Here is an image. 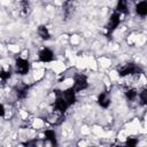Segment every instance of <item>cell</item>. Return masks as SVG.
I'll return each mask as SVG.
<instances>
[{
  "mask_svg": "<svg viewBox=\"0 0 147 147\" xmlns=\"http://www.w3.org/2000/svg\"><path fill=\"white\" fill-rule=\"evenodd\" d=\"M141 69L137 67L133 63H126L125 65L121 67L118 69V74L122 77H127V76H133V75H141Z\"/></svg>",
  "mask_w": 147,
  "mask_h": 147,
  "instance_id": "1",
  "label": "cell"
},
{
  "mask_svg": "<svg viewBox=\"0 0 147 147\" xmlns=\"http://www.w3.org/2000/svg\"><path fill=\"white\" fill-rule=\"evenodd\" d=\"M119 22H121V13H118L116 10V11H114L111 14V16H110V18L108 21V24H107V31H108V33L114 32L116 30V28L118 26Z\"/></svg>",
  "mask_w": 147,
  "mask_h": 147,
  "instance_id": "2",
  "label": "cell"
},
{
  "mask_svg": "<svg viewBox=\"0 0 147 147\" xmlns=\"http://www.w3.org/2000/svg\"><path fill=\"white\" fill-rule=\"evenodd\" d=\"M30 69V63L25 59H16L15 61V71L18 75H26Z\"/></svg>",
  "mask_w": 147,
  "mask_h": 147,
  "instance_id": "3",
  "label": "cell"
},
{
  "mask_svg": "<svg viewBox=\"0 0 147 147\" xmlns=\"http://www.w3.org/2000/svg\"><path fill=\"white\" fill-rule=\"evenodd\" d=\"M69 103L64 100V98L62 95H57V98L55 99L54 103H53V110L59 111V113H65V110L68 109Z\"/></svg>",
  "mask_w": 147,
  "mask_h": 147,
  "instance_id": "4",
  "label": "cell"
},
{
  "mask_svg": "<svg viewBox=\"0 0 147 147\" xmlns=\"http://www.w3.org/2000/svg\"><path fill=\"white\" fill-rule=\"evenodd\" d=\"M87 86H88V83H87L86 76H84V75H78V76H76L75 83H74V86H72V88H74L76 92L83 91V90H85Z\"/></svg>",
  "mask_w": 147,
  "mask_h": 147,
  "instance_id": "5",
  "label": "cell"
},
{
  "mask_svg": "<svg viewBox=\"0 0 147 147\" xmlns=\"http://www.w3.org/2000/svg\"><path fill=\"white\" fill-rule=\"evenodd\" d=\"M62 96L64 98V100L70 105H74L76 102V91L71 87V88H68L65 91L62 92Z\"/></svg>",
  "mask_w": 147,
  "mask_h": 147,
  "instance_id": "6",
  "label": "cell"
},
{
  "mask_svg": "<svg viewBox=\"0 0 147 147\" xmlns=\"http://www.w3.org/2000/svg\"><path fill=\"white\" fill-rule=\"evenodd\" d=\"M54 59V54L49 48H42L39 52V60L41 62H51Z\"/></svg>",
  "mask_w": 147,
  "mask_h": 147,
  "instance_id": "7",
  "label": "cell"
},
{
  "mask_svg": "<svg viewBox=\"0 0 147 147\" xmlns=\"http://www.w3.org/2000/svg\"><path fill=\"white\" fill-rule=\"evenodd\" d=\"M98 103L102 108H108L110 105V96L107 92H101L98 96Z\"/></svg>",
  "mask_w": 147,
  "mask_h": 147,
  "instance_id": "8",
  "label": "cell"
},
{
  "mask_svg": "<svg viewBox=\"0 0 147 147\" xmlns=\"http://www.w3.org/2000/svg\"><path fill=\"white\" fill-rule=\"evenodd\" d=\"M136 13L139 16L146 17L147 16V1H145V0L139 1L138 5L136 6Z\"/></svg>",
  "mask_w": 147,
  "mask_h": 147,
  "instance_id": "9",
  "label": "cell"
},
{
  "mask_svg": "<svg viewBox=\"0 0 147 147\" xmlns=\"http://www.w3.org/2000/svg\"><path fill=\"white\" fill-rule=\"evenodd\" d=\"M38 34H39V37H40L41 39H44V40H48V39L51 38V33H49L48 29H47L45 25H40V26L38 28Z\"/></svg>",
  "mask_w": 147,
  "mask_h": 147,
  "instance_id": "10",
  "label": "cell"
},
{
  "mask_svg": "<svg viewBox=\"0 0 147 147\" xmlns=\"http://www.w3.org/2000/svg\"><path fill=\"white\" fill-rule=\"evenodd\" d=\"M116 10L121 14L127 13V0H117Z\"/></svg>",
  "mask_w": 147,
  "mask_h": 147,
  "instance_id": "11",
  "label": "cell"
},
{
  "mask_svg": "<svg viewBox=\"0 0 147 147\" xmlns=\"http://www.w3.org/2000/svg\"><path fill=\"white\" fill-rule=\"evenodd\" d=\"M28 90H29V86L28 85H21L16 88V95L18 99H24L28 94Z\"/></svg>",
  "mask_w": 147,
  "mask_h": 147,
  "instance_id": "12",
  "label": "cell"
},
{
  "mask_svg": "<svg viewBox=\"0 0 147 147\" xmlns=\"http://www.w3.org/2000/svg\"><path fill=\"white\" fill-rule=\"evenodd\" d=\"M44 136H45V139L51 141L52 145H56V134L53 130H46L44 132Z\"/></svg>",
  "mask_w": 147,
  "mask_h": 147,
  "instance_id": "13",
  "label": "cell"
},
{
  "mask_svg": "<svg viewBox=\"0 0 147 147\" xmlns=\"http://www.w3.org/2000/svg\"><path fill=\"white\" fill-rule=\"evenodd\" d=\"M137 95H138V93H137V91H136L134 88H132V87L126 88V91H125V96H126L127 100L133 101V100H136Z\"/></svg>",
  "mask_w": 147,
  "mask_h": 147,
  "instance_id": "14",
  "label": "cell"
},
{
  "mask_svg": "<svg viewBox=\"0 0 147 147\" xmlns=\"http://www.w3.org/2000/svg\"><path fill=\"white\" fill-rule=\"evenodd\" d=\"M63 10H64V14H65V16H70L71 14H72V8H74V6H72V3L70 2V1H67L64 5H63Z\"/></svg>",
  "mask_w": 147,
  "mask_h": 147,
  "instance_id": "15",
  "label": "cell"
},
{
  "mask_svg": "<svg viewBox=\"0 0 147 147\" xmlns=\"http://www.w3.org/2000/svg\"><path fill=\"white\" fill-rule=\"evenodd\" d=\"M10 76H11L10 70H5V69H2L1 72H0V77H1V80H2V82H6L7 79H9Z\"/></svg>",
  "mask_w": 147,
  "mask_h": 147,
  "instance_id": "16",
  "label": "cell"
},
{
  "mask_svg": "<svg viewBox=\"0 0 147 147\" xmlns=\"http://www.w3.org/2000/svg\"><path fill=\"white\" fill-rule=\"evenodd\" d=\"M30 8V3L29 0H22L21 1V9H22V14H26L29 11Z\"/></svg>",
  "mask_w": 147,
  "mask_h": 147,
  "instance_id": "17",
  "label": "cell"
},
{
  "mask_svg": "<svg viewBox=\"0 0 147 147\" xmlns=\"http://www.w3.org/2000/svg\"><path fill=\"white\" fill-rule=\"evenodd\" d=\"M139 99H140V103L141 105H146L147 103V87L141 91V93L139 94Z\"/></svg>",
  "mask_w": 147,
  "mask_h": 147,
  "instance_id": "18",
  "label": "cell"
},
{
  "mask_svg": "<svg viewBox=\"0 0 147 147\" xmlns=\"http://www.w3.org/2000/svg\"><path fill=\"white\" fill-rule=\"evenodd\" d=\"M126 145H129V146H136L137 144H138V140L136 139V138H129L127 140H126V142H125Z\"/></svg>",
  "mask_w": 147,
  "mask_h": 147,
  "instance_id": "19",
  "label": "cell"
},
{
  "mask_svg": "<svg viewBox=\"0 0 147 147\" xmlns=\"http://www.w3.org/2000/svg\"><path fill=\"white\" fill-rule=\"evenodd\" d=\"M133 1H138V0H133Z\"/></svg>",
  "mask_w": 147,
  "mask_h": 147,
  "instance_id": "20",
  "label": "cell"
}]
</instances>
